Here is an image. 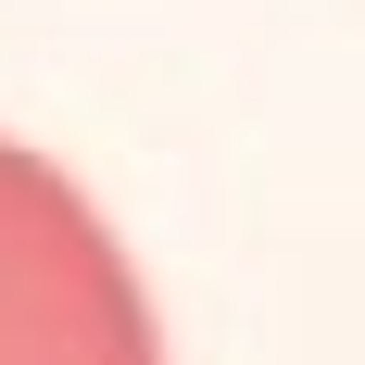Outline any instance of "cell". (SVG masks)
<instances>
[{
  "instance_id": "obj_1",
  "label": "cell",
  "mask_w": 365,
  "mask_h": 365,
  "mask_svg": "<svg viewBox=\"0 0 365 365\" xmlns=\"http://www.w3.org/2000/svg\"><path fill=\"white\" fill-rule=\"evenodd\" d=\"M0 365H164L126 240L26 139H0Z\"/></svg>"
}]
</instances>
